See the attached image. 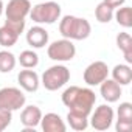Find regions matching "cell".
<instances>
[{
  "label": "cell",
  "mask_w": 132,
  "mask_h": 132,
  "mask_svg": "<svg viewBox=\"0 0 132 132\" xmlns=\"http://www.w3.org/2000/svg\"><path fill=\"white\" fill-rule=\"evenodd\" d=\"M61 98L65 107H69L70 110H75V112H81L84 115H90L96 103V95L92 89L78 87V86L67 87Z\"/></svg>",
  "instance_id": "1"
},
{
  "label": "cell",
  "mask_w": 132,
  "mask_h": 132,
  "mask_svg": "<svg viewBox=\"0 0 132 132\" xmlns=\"http://www.w3.org/2000/svg\"><path fill=\"white\" fill-rule=\"evenodd\" d=\"M59 33L70 40H84L92 33V25L84 17L64 16L59 22Z\"/></svg>",
  "instance_id": "2"
},
{
  "label": "cell",
  "mask_w": 132,
  "mask_h": 132,
  "mask_svg": "<svg viewBox=\"0 0 132 132\" xmlns=\"http://www.w3.org/2000/svg\"><path fill=\"white\" fill-rule=\"evenodd\" d=\"M30 17L37 25H51L61 19V5L53 0H42L31 8Z\"/></svg>",
  "instance_id": "3"
},
{
  "label": "cell",
  "mask_w": 132,
  "mask_h": 132,
  "mask_svg": "<svg viewBox=\"0 0 132 132\" xmlns=\"http://www.w3.org/2000/svg\"><path fill=\"white\" fill-rule=\"evenodd\" d=\"M70 81V70L65 67V65H51L50 69H47L44 73H42V79H40V84L50 90V92H54V90H59L61 87H64Z\"/></svg>",
  "instance_id": "4"
},
{
  "label": "cell",
  "mask_w": 132,
  "mask_h": 132,
  "mask_svg": "<svg viewBox=\"0 0 132 132\" xmlns=\"http://www.w3.org/2000/svg\"><path fill=\"white\" fill-rule=\"evenodd\" d=\"M47 54L51 61H56V62H69L75 57L76 54V47L73 44V40L70 39H59V40H54L48 45L47 48Z\"/></svg>",
  "instance_id": "5"
},
{
  "label": "cell",
  "mask_w": 132,
  "mask_h": 132,
  "mask_svg": "<svg viewBox=\"0 0 132 132\" xmlns=\"http://www.w3.org/2000/svg\"><path fill=\"white\" fill-rule=\"evenodd\" d=\"M25 101H27L25 93L17 87L0 89V107L14 112V110H19L20 107H23Z\"/></svg>",
  "instance_id": "6"
},
{
  "label": "cell",
  "mask_w": 132,
  "mask_h": 132,
  "mask_svg": "<svg viewBox=\"0 0 132 132\" xmlns=\"http://www.w3.org/2000/svg\"><path fill=\"white\" fill-rule=\"evenodd\" d=\"M109 76V67L104 61H95L92 64H89L86 70H84V82L90 87L100 86L106 78Z\"/></svg>",
  "instance_id": "7"
},
{
  "label": "cell",
  "mask_w": 132,
  "mask_h": 132,
  "mask_svg": "<svg viewBox=\"0 0 132 132\" xmlns=\"http://www.w3.org/2000/svg\"><path fill=\"white\" fill-rule=\"evenodd\" d=\"M113 109L109 104H101L95 109L89 123L95 130H107L113 123Z\"/></svg>",
  "instance_id": "8"
},
{
  "label": "cell",
  "mask_w": 132,
  "mask_h": 132,
  "mask_svg": "<svg viewBox=\"0 0 132 132\" xmlns=\"http://www.w3.org/2000/svg\"><path fill=\"white\" fill-rule=\"evenodd\" d=\"M31 2L30 0H10L5 6V16L8 20H25L30 16Z\"/></svg>",
  "instance_id": "9"
},
{
  "label": "cell",
  "mask_w": 132,
  "mask_h": 132,
  "mask_svg": "<svg viewBox=\"0 0 132 132\" xmlns=\"http://www.w3.org/2000/svg\"><path fill=\"white\" fill-rule=\"evenodd\" d=\"M17 81H19V86L25 92H36L39 89V86H40L39 75L33 69H23V70H20L19 75H17Z\"/></svg>",
  "instance_id": "10"
},
{
  "label": "cell",
  "mask_w": 132,
  "mask_h": 132,
  "mask_svg": "<svg viewBox=\"0 0 132 132\" xmlns=\"http://www.w3.org/2000/svg\"><path fill=\"white\" fill-rule=\"evenodd\" d=\"M100 93L104 98V101H107V103H117L120 100V96L123 95V90H121V86L117 81L106 78L100 84Z\"/></svg>",
  "instance_id": "11"
},
{
  "label": "cell",
  "mask_w": 132,
  "mask_h": 132,
  "mask_svg": "<svg viewBox=\"0 0 132 132\" xmlns=\"http://www.w3.org/2000/svg\"><path fill=\"white\" fill-rule=\"evenodd\" d=\"M39 124L44 132H65L67 130V126H65L64 120L61 118V115H57L54 112L42 115Z\"/></svg>",
  "instance_id": "12"
},
{
  "label": "cell",
  "mask_w": 132,
  "mask_h": 132,
  "mask_svg": "<svg viewBox=\"0 0 132 132\" xmlns=\"http://www.w3.org/2000/svg\"><path fill=\"white\" fill-rule=\"evenodd\" d=\"M27 42L33 48H44L48 44V31L40 25L31 27L27 33Z\"/></svg>",
  "instance_id": "13"
},
{
  "label": "cell",
  "mask_w": 132,
  "mask_h": 132,
  "mask_svg": "<svg viewBox=\"0 0 132 132\" xmlns=\"http://www.w3.org/2000/svg\"><path fill=\"white\" fill-rule=\"evenodd\" d=\"M42 118V110L37 106H27L23 107L22 113H20V123L23 124V127H31L34 129L36 126H39Z\"/></svg>",
  "instance_id": "14"
},
{
  "label": "cell",
  "mask_w": 132,
  "mask_h": 132,
  "mask_svg": "<svg viewBox=\"0 0 132 132\" xmlns=\"http://www.w3.org/2000/svg\"><path fill=\"white\" fill-rule=\"evenodd\" d=\"M112 79L120 86H127L132 81V69L129 64H117L112 69Z\"/></svg>",
  "instance_id": "15"
},
{
  "label": "cell",
  "mask_w": 132,
  "mask_h": 132,
  "mask_svg": "<svg viewBox=\"0 0 132 132\" xmlns=\"http://www.w3.org/2000/svg\"><path fill=\"white\" fill-rule=\"evenodd\" d=\"M67 123L73 130H86L89 127V115H84V113L75 112V110H69Z\"/></svg>",
  "instance_id": "16"
},
{
  "label": "cell",
  "mask_w": 132,
  "mask_h": 132,
  "mask_svg": "<svg viewBox=\"0 0 132 132\" xmlns=\"http://www.w3.org/2000/svg\"><path fill=\"white\" fill-rule=\"evenodd\" d=\"M117 47L123 51L126 64H132V37L129 33H120L117 36Z\"/></svg>",
  "instance_id": "17"
},
{
  "label": "cell",
  "mask_w": 132,
  "mask_h": 132,
  "mask_svg": "<svg viewBox=\"0 0 132 132\" xmlns=\"http://www.w3.org/2000/svg\"><path fill=\"white\" fill-rule=\"evenodd\" d=\"M113 17L117 23L123 28H130L132 27V8L130 6H120L117 11H113Z\"/></svg>",
  "instance_id": "18"
},
{
  "label": "cell",
  "mask_w": 132,
  "mask_h": 132,
  "mask_svg": "<svg viewBox=\"0 0 132 132\" xmlns=\"http://www.w3.org/2000/svg\"><path fill=\"white\" fill-rule=\"evenodd\" d=\"M17 64V59L16 56L8 51V50H2L0 51V73H10L14 70Z\"/></svg>",
  "instance_id": "19"
},
{
  "label": "cell",
  "mask_w": 132,
  "mask_h": 132,
  "mask_svg": "<svg viewBox=\"0 0 132 132\" xmlns=\"http://www.w3.org/2000/svg\"><path fill=\"white\" fill-rule=\"evenodd\" d=\"M113 11H115L113 8H110L107 3L101 2L95 8V17H96V20L100 23H109L113 19Z\"/></svg>",
  "instance_id": "20"
},
{
  "label": "cell",
  "mask_w": 132,
  "mask_h": 132,
  "mask_svg": "<svg viewBox=\"0 0 132 132\" xmlns=\"http://www.w3.org/2000/svg\"><path fill=\"white\" fill-rule=\"evenodd\" d=\"M17 61H19V64L22 65L23 69H34V67H37V64H39V56L33 50H23Z\"/></svg>",
  "instance_id": "21"
},
{
  "label": "cell",
  "mask_w": 132,
  "mask_h": 132,
  "mask_svg": "<svg viewBox=\"0 0 132 132\" xmlns=\"http://www.w3.org/2000/svg\"><path fill=\"white\" fill-rule=\"evenodd\" d=\"M19 39V34H16L11 28H8L6 25L0 27V45L5 47V48H10L13 45H16Z\"/></svg>",
  "instance_id": "22"
},
{
  "label": "cell",
  "mask_w": 132,
  "mask_h": 132,
  "mask_svg": "<svg viewBox=\"0 0 132 132\" xmlns=\"http://www.w3.org/2000/svg\"><path fill=\"white\" fill-rule=\"evenodd\" d=\"M117 115H118V120L132 121V104L130 103H120Z\"/></svg>",
  "instance_id": "23"
},
{
  "label": "cell",
  "mask_w": 132,
  "mask_h": 132,
  "mask_svg": "<svg viewBox=\"0 0 132 132\" xmlns=\"http://www.w3.org/2000/svg\"><path fill=\"white\" fill-rule=\"evenodd\" d=\"M11 120H13V112L0 107V132H3L11 124Z\"/></svg>",
  "instance_id": "24"
},
{
  "label": "cell",
  "mask_w": 132,
  "mask_h": 132,
  "mask_svg": "<svg viewBox=\"0 0 132 132\" xmlns=\"http://www.w3.org/2000/svg\"><path fill=\"white\" fill-rule=\"evenodd\" d=\"M5 25L8 27V28H11L16 34H22L23 33V30H25V20H5Z\"/></svg>",
  "instance_id": "25"
},
{
  "label": "cell",
  "mask_w": 132,
  "mask_h": 132,
  "mask_svg": "<svg viewBox=\"0 0 132 132\" xmlns=\"http://www.w3.org/2000/svg\"><path fill=\"white\" fill-rule=\"evenodd\" d=\"M115 129H117V132H129V130L132 129V121H127V120H117Z\"/></svg>",
  "instance_id": "26"
},
{
  "label": "cell",
  "mask_w": 132,
  "mask_h": 132,
  "mask_svg": "<svg viewBox=\"0 0 132 132\" xmlns=\"http://www.w3.org/2000/svg\"><path fill=\"white\" fill-rule=\"evenodd\" d=\"M103 2H104V3H107L110 8L117 10V8H120V6H123V5H124L126 0H103Z\"/></svg>",
  "instance_id": "27"
},
{
  "label": "cell",
  "mask_w": 132,
  "mask_h": 132,
  "mask_svg": "<svg viewBox=\"0 0 132 132\" xmlns=\"http://www.w3.org/2000/svg\"><path fill=\"white\" fill-rule=\"evenodd\" d=\"M3 11H5V5H3V2L0 0V16L3 14Z\"/></svg>",
  "instance_id": "28"
}]
</instances>
